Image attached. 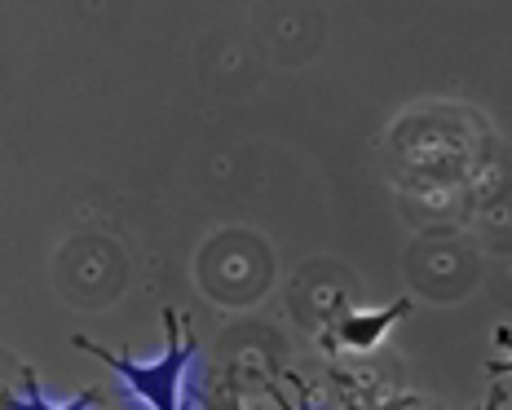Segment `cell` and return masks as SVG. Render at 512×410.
<instances>
[{"label": "cell", "mask_w": 512, "mask_h": 410, "mask_svg": "<svg viewBox=\"0 0 512 410\" xmlns=\"http://www.w3.org/2000/svg\"><path fill=\"white\" fill-rule=\"evenodd\" d=\"M76 349H89L93 358H102L151 410H181V371L190 366L195 349H190V344H181L177 314H168V353L159 362H151V366H142V362H133V358H120V353L102 349V344H93V340H84V336H76Z\"/></svg>", "instance_id": "cell-1"}, {"label": "cell", "mask_w": 512, "mask_h": 410, "mask_svg": "<svg viewBox=\"0 0 512 410\" xmlns=\"http://www.w3.org/2000/svg\"><path fill=\"white\" fill-rule=\"evenodd\" d=\"M402 314H407V300H398L393 309H380V314H354V318L340 322V340H345L349 349H371Z\"/></svg>", "instance_id": "cell-2"}, {"label": "cell", "mask_w": 512, "mask_h": 410, "mask_svg": "<svg viewBox=\"0 0 512 410\" xmlns=\"http://www.w3.org/2000/svg\"><path fill=\"white\" fill-rule=\"evenodd\" d=\"M93 406H98V393H84L71 406H49L45 393H40V384L31 380V375H27V393L23 397H5V410H93Z\"/></svg>", "instance_id": "cell-3"}, {"label": "cell", "mask_w": 512, "mask_h": 410, "mask_svg": "<svg viewBox=\"0 0 512 410\" xmlns=\"http://www.w3.org/2000/svg\"><path fill=\"white\" fill-rule=\"evenodd\" d=\"M490 371H495V375H512V358H508V362H495Z\"/></svg>", "instance_id": "cell-4"}, {"label": "cell", "mask_w": 512, "mask_h": 410, "mask_svg": "<svg viewBox=\"0 0 512 410\" xmlns=\"http://www.w3.org/2000/svg\"><path fill=\"white\" fill-rule=\"evenodd\" d=\"M499 402H504V393H495V397H490V402H486V410H499Z\"/></svg>", "instance_id": "cell-5"}, {"label": "cell", "mask_w": 512, "mask_h": 410, "mask_svg": "<svg viewBox=\"0 0 512 410\" xmlns=\"http://www.w3.org/2000/svg\"><path fill=\"white\" fill-rule=\"evenodd\" d=\"M296 410H309V402H301V406H296Z\"/></svg>", "instance_id": "cell-6"}, {"label": "cell", "mask_w": 512, "mask_h": 410, "mask_svg": "<svg viewBox=\"0 0 512 410\" xmlns=\"http://www.w3.org/2000/svg\"><path fill=\"white\" fill-rule=\"evenodd\" d=\"M230 410H239V406H230Z\"/></svg>", "instance_id": "cell-7"}]
</instances>
